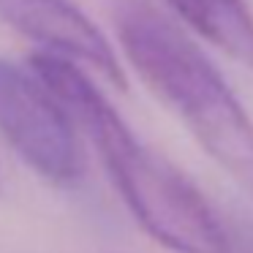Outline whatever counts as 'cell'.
<instances>
[{
	"mask_svg": "<svg viewBox=\"0 0 253 253\" xmlns=\"http://www.w3.org/2000/svg\"><path fill=\"white\" fill-rule=\"evenodd\" d=\"M74 117L36 71L0 60V133L11 150L52 185L82 177Z\"/></svg>",
	"mask_w": 253,
	"mask_h": 253,
	"instance_id": "cell-3",
	"label": "cell"
},
{
	"mask_svg": "<svg viewBox=\"0 0 253 253\" xmlns=\"http://www.w3.org/2000/svg\"><path fill=\"white\" fill-rule=\"evenodd\" d=\"M199 36L253 68V14L242 0H164Z\"/></svg>",
	"mask_w": 253,
	"mask_h": 253,
	"instance_id": "cell-5",
	"label": "cell"
},
{
	"mask_svg": "<svg viewBox=\"0 0 253 253\" xmlns=\"http://www.w3.org/2000/svg\"><path fill=\"white\" fill-rule=\"evenodd\" d=\"M115 28L142 82L182 117L210 158L253 193V120L218 68L144 0H120Z\"/></svg>",
	"mask_w": 253,
	"mask_h": 253,
	"instance_id": "cell-2",
	"label": "cell"
},
{
	"mask_svg": "<svg viewBox=\"0 0 253 253\" xmlns=\"http://www.w3.org/2000/svg\"><path fill=\"white\" fill-rule=\"evenodd\" d=\"M0 19L36 44L49 46L55 55L87 63L112 84L126 87L123 68L106 36L71 0H0Z\"/></svg>",
	"mask_w": 253,
	"mask_h": 253,
	"instance_id": "cell-4",
	"label": "cell"
},
{
	"mask_svg": "<svg viewBox=\"0 0 253 253\" xmlns=\"http://www.w3.org/2000/svg\"><path fill=\"white\" fill-rule=\"evenodd\" d=\"M30 68L93 142L120 199L158 245L171 253H234V242L210 202L128 128L87 74L55 52L33 55Z\"/></svg>",
	"mask_w": 253,
	"mask_h": 253,
	"instance_id": "cell-1",
	"label": "cell"
}]
</instances>
